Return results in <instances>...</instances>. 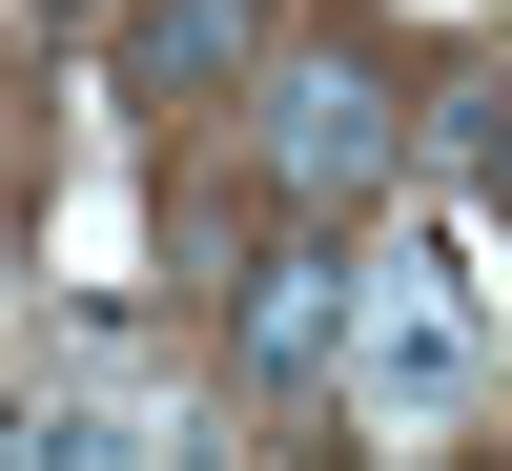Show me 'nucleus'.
<instances>
[{
    "mask_svg": "<svg viewBox=\"0 0 512 471\" xmlns=\"http://www.w3.org/2000/svg\"><path fill=\"white\" fill-rule=\"evenodd\" d=\"M246 164H267L287 226H369L390 164H410V123H390V82L349 41H308V62H246Z\"/></svg>",
    "mask_w": 512,
    "mask_h": 471,
    "instance_id": "nucleus-1",
    "label": "nucleus"
},
{
    "mask_svg": "<svg viewBox=\"0 0 512 471\" xmlns=\"http://www.w3.org/2000/svg\"><path fill=\"white\" fill-rule=\"evenodd\" d=\"M349 410H369L390 451H431L451 410H472V287H451L431 246L369 267V308H349Z\"/></svg>",
    "mask_w": 512,
    "mask_h": 471,
    "instance_id": "nucleus-2",
    "label": "nucleus"
},
{
    "mask_svg": "<svg viewBox=\"0 0 512 471\" xmlns=\"http://www.w3.org/2000/svg\"><path fill=\"white\" fill-rule=\"evenodd\" d=\"M349 308H369L349 226H287L267 267L226 287V349H246V390H349Z\"/></svg>",
    "mask_w": 512,
    "mask_h": 471,
    "instance_id": "nucleus-3",
    "label": "nucleus"
},
{
    "mask_svg": "<svg viewBox=\"0 0 512 471\" xmlns=\"http://www.w3.org/2000/svg\"><path fill=\"white\" fill-rule=\"evenodd\" d=\"M267 62V0H123V82L144 103H246Z\"/></svg>",
    "mask_w": 512,
    "mask_h": 471,
    "instance_id": "nucleus-4",
    "label": "nucleus"
},
{
    "mask_svg": "<svg viewBox=\"0 0 512 471\" xmlns=\"http://www.w3.org/2000/svg\"><path fill=\"white\" fill-rule=\"evenodd\" d=\"M451 164H472V205L512 226V82H472V103H451Z\"/></svg>",
    "mask_w": 512,
    "mask_h": 471,
    "instance_id": "nucleus-5",
    "label": "nucleus"
}]
</instances>
